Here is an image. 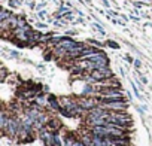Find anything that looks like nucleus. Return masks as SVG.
Masks as SVG:
<instances>
[{"label":"nucleus","instance_id":"6e6552de","mask_svg":"<svg viewBox=\"0 0 152 146\" xmlns=\"http://www.w3.org/2000/svg\"><path fill=\"white\" fill-rule=\"evenodd\" d=\"M75 142H76V139H75L73 136L66 134V137H64V143H66V146H73V145H75Z\"/></svg>","mask_w":152,"mask_h":146},{"label":"nucleus","instance_id":"4468645a","mask_svg":"<svg viewBox=\"0 0 152 146\" xmlns=\"http://www.w3.org/2000/svg\"><path fill=\"white\" fill-rule=\"evenodd\" d=\"M6 76H8V72H6L5 67H2V81H3V82L6 81Z\"/></svg>","mask_w":152,"mask_h":146},{"label":"nucleus","instance_id":"aec40b11","mask_svg":"<svg viewBox=\"0 0 152 146\" xmlns=\"http://www.w3.org/2000/svg\"><path fill=\"white\" fill-rule=\"evenodd\" d=\"M75 34H76L75 30H69V31H67V36H75Z\"/></svg>","mask_w":152,"mask_h":146},{"label":"nucleus","instance_id":"dca6fc26","mask_svg":"<svg viewBox=\"0 0 152 146\" xmlns=\"http://www.w3.org/2000/svg\"><path fill=\"white\" fill-rule=\"evenodd\" d=\"M73 146H87V145H85V143H84V140H76V142H75V145H73Z\"/></svg>","mask_w":152,"mask_h":146},{"label":"nucleus","instance_id":"a211bd4d","mask_svg":"<svg viewBox=\"0 0 152 146\" xmlns=\"http://www.w3.org/2000/svg\"><path fill=\"white\" fill-rule=\"evenodd\" d=\"M133 64H134V66H136L137 69H140V67H142V63H140L139 60H134V63H133Z\"/></svg>","mask_w":152,"mask_h":146},{"label":"nucleus","instance_id":"f8f14e48","mask_svg":"<svg viewBox=\"0 0 152 146\" xmlns=\"http://www.w3.org/2000/svg\"><path fill=\"white\" fill-rule=\"evenodd\" d=\"M9 5L12 8H18L20 6V0H9Z\"/></svg>","mask_w":152,"mask_h":146},{"label":"nucleus","instance_id":"39448f33","mask_svg":"<svg viewBox=\"0 0 152 146\" xmlns=\"http://www.w3.org/2000/svg\"><path fill=\"white\" fill-rule=\"evenodd\" d=\"M60 127H61V124H60L58 119H49L48 124H46V128L51 130V131H54V133H57L60 130Z\"/></svg>","mask_w":152,"mask_h":146},{"label":"nucleus","instance_id":"ddd939ff","mask_svg":"<svg viewBox=\"0 0 152 146\" xmlns=\"http://www.w3.org/2000/svg\"><path fill=\"white\" fill-rule=\"evenodd\" d=\"M88 42H90V43H93V45H96V46H103V45H102V42H99V40H96V39H88Z\"/></svg>","mask_w":152,"mask_h":146},{"label":"nucleus","instance_id":"7ed1b4c3","mask_svg":"<svg viewBox=\"0 0 152 146\" xmlns=\"http://www.w3.org/2000/svg\"><path fill=\"white\" fill-rule=\"evenodd\" d=\"M78 43H79V42H75V40H72L70 37H63V39H61V42H60L58 45H60V46H63L64 49L70 51V49H73L75 46H78Z\"/></svg>","mask_w":152,"mask_h":146},{"label":"nucleus","instance_id":"1a4fd4ad","mask_svg":"<svg viewBox=\"0 0 152 146\" xmlns=\"http://www.w3.org/2000/svg\"><path fill=\"white\" fill-rule=\"evenodd\" d=\"M106 45L110 46V48H113V49H119V43H116V42H113V40H107Z\"/></svg>","mask_w":152,"mask_h":146},{"label":"nucleus","instance_id":"4be33fe9","mask_svg":"<svg viewBox=\"0 0 152 146\" xmlns=\"http://www.w3.org/2000/svg\"><path fill=\"white\" fill-rule=\"evenodd\" d=\"M36 26H37L39 28H45V27H46V26H45V24H42V23H37Z\"/></svg>","mask_w":152,"mask_h":146},{"label":"nucleus","instance_id":"412c9836","mask_svg":"<svg viewBox=\"0 0 152 146\" xmlns=\"http://www.w3.org/2000/svg\"><path fill=\"white\" fill-rule=\"evenodd\" d=\"M45 15H46L45 11H40V12H39V18H45Z\"/></svg>","mask_w":152,"mask_h":146},{"label":"nucleus","instance_id":"f3484780","mask_svg":"<svg viewBox=\"0 0 152 146\" xmlns=\"http://www.w3.org/2000/svg\"><path fill=\"white\" fill-rule=\"evenodd\" d=\"M125 60H127L128 63H134V58H133L130 54H127V55H125Z\"/></svg>","mask_w":152,"mask_h":146},{"label":"nucleus","instance_id":"0eeeda50","mask_svg":"<svg viewBox=\"0 0 152 146\" xmlns=\"http://www.w3.org/2000/svg\"><path fill=\"white\" fill-rule=\"evenodd\" d=\"M12 17V12H9L8 9H2V12H0V21H5V20H8V18H11Z\"/></svg>","mask_w":152,"mask_h":146},{"label":"nucleus","instance_id":"9d476101","mask_svg":"<svg viewBox=\"0 0 152 146\" xmlns=\"http://www.w3.org/2000/svg\"><path fill=\"white\" fill-rule=\"evenodd\" d=\"M93 28H94V30H97L100 34H104V30H103V27H102V26H99V24H96V23H94V24H93Z\"/></svg>","mask_w":152,"mask_h":146},{"label":"nucleus","instance_id":"f03ea898","mask_svg":"<svg viewBox=\"0 0 152 146\" xmlns=\"http://www.w3.org/2000/svg\"><path fill=\"white\" fill-rule=\"evenodd\" d=\"M78 101H79V104L84 107L85 112H88V110H91V109H94V107H97V106L100 104L97 97H90V96H84V97H81Z\"/></svg>","mask_w":152,"mask_h":146},{"label":"nucleus","instance_id":"20e7f679","mask_svg":"<svg viewBox=\"0 0 152 146\" xmlns=\"http://www.w3.org/2000/svg\"><path fill=\"white\" fill-rule=\"evenodd\" d=\"M9 119H11V116L8 115L6 110H3V112H2V116H0V128H2V131L6 130V127H8V124H9Z\"/></svg>","mask_w":152,"mask_h":146},{"label":"nucleus","instance_id":"2eb2a0df","mask_svg":"<svg viewBox=\"0 0 152 146\" xmlns=\"http://www.w3.org/2000/svg\"><path fill=\"white\" fill-rule=\"evenodd\" d=\"M54 146H61V142H60L58 134H55V139H54Z\"/></svg>","mask_w":152,"mask_h":146},{"label":"nucleus","instance_id":"6ab92c4d","mask_svg":"<svg viewBox=\"0 0 152 146\" xmlns=\"http://www.w3.org/2000/svg\"><path fill=\"white\" fill-rule=\"evenodd\" d=\"M11 57H12V58H17V57H18V52H17V51H11Z\"/></svg>","mask_w":152,"mask_h":146},{"label":"nucleus","instance_id":"f257e3e1","mask_svg":"<svg viewBox=\"0 0 152 146\" xmlns=\"http://www.w3.org/2000/svg\"><path fill=\"white\" fill-rule=\"evenodd\" d=\"M99 96H102V97H124V93L121 91V87H100Z\"/></svg>","mask_w":152,"mask_h":146},{"label":"nucleus","instance_id":"9b49d317","mask_svg":"<svg viewBox=\"0 0 152 146\" xmlns=\"http://www.w3.org/2000/svg\"><path fill=\"white\" fill-rule=\"evenodd\" d=\"M131 87H133V90H134V94H136V97H137V99H140V100H143V97L140 96V93H139V90H137V87H136V85H134L133 82H131Z\"/></svg>","mask_w":152,"mask_h":146},{"label":"nucleus","instance_id":"423d86ee","mask_svg":"<svg viewBox=\"0 0 152 146\" xmlns=\"http://www.w3.org/2000/svg\"><path fill=\"white\" fill-rule=\"evenodd\" d=\"M72 12V9L69 8V6H61L57 12H55V18H61V17H66L67 14H70Z\"/></svg>","mask_w":152,"mask_h":146}]
</instances>
